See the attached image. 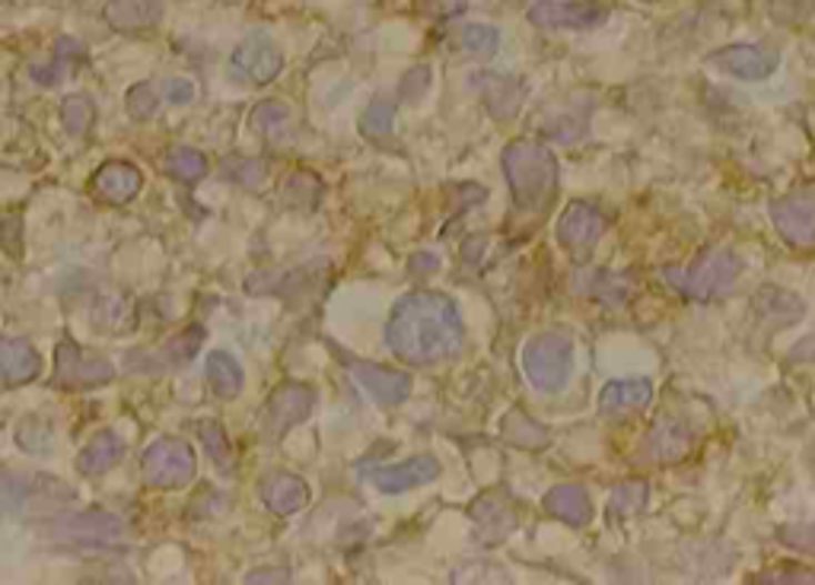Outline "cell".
<instances>
[{
  "label": "cell",
  "mask_w": 815,
  "mask_h": 585,
  "mask_svg": "<svg viewBox=\"0 0 815 585\" xmlns=\"http://www.w3.org/2000/svg\"><path fill=\"white\" fill-rule=\"evenodd\" d=\"M653 399V385L647 379H618V382H608L600 395V411L602 414H622V411H637V407H647Z\"/></svg>",
  "instance_id": "d4e9b609"
},
{
  "label": "cell",
  "mask_w": 815,
  "mask_h": 585,
  "mask_svg": "<svg viewBox=\"0 0 815 585\" xmlns=\"http://www.w3.org/2000/svg\"><path fill=\"white\" fill-rule=\"evenodd\" d=\"M462 337L465 329L456 303L427 290L402 296L385 322L389 351L411 366H431L456 356L462 351Z\"/></svg>",
  "instance_id": "6da1fadb"
},
{
  "label": "cell",
  "mask_w": 815,
  "mask_h": 585,
  "mask_svg": "<svg viewBox=\"0 0 815 585\" xmlns=\"http://www.w3.org/2000/svg\"><path fill=\"white\" fill-rule=\"evenodd\" d=\"M392 124H395V102L392 99L370 102V109L360 118V131L370 134V138H383V134L392 131Z\"/></svg>",
  "instance_id": "8d00e7d4"
},
{
  "label": "cell",
  "mask_w": 815,
  "mask_h": 585,
  "mask_svg": "<svg viewBox=\"0 0 815 585\" xmlns=\"http://www.w3.org/2000/svg\"><path fill=\"white\" fill-rule=\"evenodd\" d=\"M167 99L172 105H185L194 99V83L192 80H169L167 83Z\"/></svg>",
  "instance_id": "7bdbcfd3"
},
{
  "label": "cell",
  "mask_w": 815,
  "mask_h": 585,
  "mask_svg": "<svg viewBox=\"0 0 815 585\" xmlns=\"http://www.w3.org/2000/svg\"><path fill=\"white\" fill-rule=\"evenodd\" d=\"M707 64L733 73L739 80H765V77L777 71L781 58L774 51L758 46H726L714 51V54H707Z\"/></svg>",
  "instance_id": "8fae6325"
},
{
  "label": "cell",
  "mask_w": 815,
  "mask_h": 585,
  "mask_svg": "<svg viewBox=\"0 0 815 585\" xmlns=\"http://www.w3.org/2000/svg\"><path fill=\"white\" fill-rule=\"evenodd\" d=\"M312 407H315V392L306 382H284L274 389V395L268 399L264 407V433L271 440L288 436L293 426L310 421Z\"/></svg>",
  "instance_id": "52a82bcc"
},
{
  "label": "cell",
  "mask_w": 815,
  "mask_h": 585,
  "mask_svg": "<svg viewBox=\"0 0 815 585\" xmlns=\"http://www.w3.org/2000/svg\"><path fill=\"white\" fill-rule=\"evenodd\" d=\"M771 220H774L777 233L784 235V242H791L793 249H813L815 245V194H809V191H796V194L774 201Z\"/></svg>",
  "instance_id": "9c48e42d"
},
{
  "label": "cell",
  "mask_w": 815,
  "mask_h": 585,
  "mask_svg": "<svg viewBox=\"0 0 815 585\" xmlns=\"http://www.w3.org/2000/svg\"><path fill=\"white\" fill-rule=\"evenodd\" d=\"M124 455V440L112 430H102L99 436H93V443L87 445L80 455H77V471L83 477H99L109 468H115Z\"/></svg>",
  "instance_id": "cb8c5ba5"
},
{
  "label": "cell",
  "mask_w": 815,
  "mask_h": 585,
  "mask_svg": "<svg viewBox=\"0 0 815 585\" xmlns=\"http://www.w3.org/2000/svg\"><path fill=\"white\" fill-rule=\"evenodd\" d=\"M504 175L516 208L545 211L557 188V160L549 147L532 141H513L504 150Z\"/></svg>",
  "instance_id": "7a4b0ae2"
},
{
  "label": "cell",
  "mask_w": 815,
  "mask_h": 585,
  "mask_svg": "<svg viewBox=\"0 0 815 585\" xmlns=\"http://www.w3.org/2000/svg\"><path fill=\"white\" fill-rule=\"evenodd\" d=\"M264 163L262 160H249V157H230L223 169H220V175L227 179V182H237V185H245V188H255L264 182Z\"/></svg>",
  "instance_id": "e575fe53"
},
{
  "label": "cell",
  "mask_w": 815,
  "mask_h": 585,
  "mask_svg": "<svg viewBox=\"0 0 815 585\" xmlns=\"http://www.w3.org/2000/svg\"><path fill=\"white\" fill-rule=\"evenodd\" d=\"M124 109H128V115L134 118V121H147V118L157 115L160 99H157L150 83H138V87H131L128 95H124Z\"/></svg>",
  "instance_id": "f35d334b"
},
{
  "label": "cell",
  "mask_w": 815,
  "mask_h": 585,
  "mask_svg": "<svg viewBox=\"0 0 815 585\" xmlns=\"http://www.w3.org/2000/svg\"><path fill=\"white\" fill-rule=\"evenodd\" d=\"M755 312L765 319V322H774V325H793L796 319H803L806 305L803 300H796L787 290H774V286H765L758 296H755Z\"/></svg>",
  "instance_id": "4316f807"
},
{
  "label": "cell",
  "mask_w": 815,
  "mask_h": 585,
  "mask_svg": "<svg viewBox=\"0 0 815 585\" xmlns=\"http://www.w3.org/2000/svg\"><path fill=\"white\" fill-rule=\"evenodd\" d=\"M574 370V344L561 331H545L532 337L523 351V373L539 392H561Z\"/></svg>",
  "instance_id": "277c9868"
},
{
  "label": "cell",
  "mask_w": 815,
  "mask_h": 585,
  "mask_svg": "<svg viewBox=\"0 0 815 585\" xmlns=\"http://www.w3.org/2000/svg\"><path fill=\"white\" fill-rule=\"evenodd\" d=\"M290 576L284 569H259L252 576H245V583H288Z\"/></svg>",
  "instance_id": "ee69618b"
},
{
  "label": "cell",
  "mask_w": 815,
  "mask_h": 585,
  "mask_svg": "<svg viewBox=\"0 0 815 585\" xmlns=\"http://www.w3.org/2000/svg\"><path fill=\"white\" fill-rule=\"evenodd\" d=\"M230 68L249 83H271L284 68V54L264 32H255V36L242 39L240 48L233 51Z\"/></svg>",
  "instance_id": "30bf717a"
},
{
  "label": "cell",
  "mask_w": 815,
  "mask_h": 585,
  "mask_svg": "<svg viewBox=\"0 0 815 585\" xmlns=\"http://www.w3.org/2000/svg\"><path fill=\"white\" fill-rule=\"evenodd\" d=\"M504 443L516 445V448H545L549 445V430L542 423H535L523 411H510L501 426Z\"/></svg>",
  "instance_id": "83f0119b"
},
{
  "label": "cell",
  "mask_w": 815,
  "mask_h": 585,
  "mask_svg": "<svg viewBox=\"0 0 815 585\" xmlns=\"http://www.w3.org/2000/svg\"><path fill=\"white\" fill-rule=\"evenodd\" d=\"M472 87L479 90L494 118H513L526 102V83L510 73H475Z\"/></svg>",
  "instance_id": "4fadbf2b"
},
{
  "label": "cell",
  "mask_w": 815,
  "mask_h": 585,
  "mask_svg": "<svg viewBox=\"0 0 815 585\" xmlns=\"http://www.w3.org/2000/svg\"><path fill=\"white\" fill-rule=\"evenodd\" d=\"M198 436H201V443H204V452L214 458L220 468H230V458H233V452H230V436L223 433V426L217 421H201L198 423Z\"/></svg>",
  "instance_id": "d590c367"
},
{
  "label": "cell",
  "mask_w": 815,
  "mask_h": 585,
  "mask_svg": "<svg viewBox=\"0 0 815 585\" xmlns=\"http://www.w3.org/2000/svg\"><path fill=\"white\" fill-rule=\"evenodd\" d=\"M542 506H545V513L561 518L571 528H583V525L593 522V503H590V496L580 484H557V487L545 493Z\"/></svg>",
  "instance_id": "d6986e66"
},
{
  "label": "cell",
  "mask_w": 815,
  "mask_h": 585,
  "mask_svg": "<svg viewBox=\"0 0 815 585\" xmlns=\"http://www.w3.org/2000/svg\"><path fill=\"white\" fill-rule=\"evenodd\" d=\"M411 3L427 20H456L469 10V0H411Z\"/></svg>",
  "instance_id": "ab89813d"
},
{
  "label": "cell",
  "mask_w": 815,
  "mask_h": 585,
  "mask_svg": "<svg viewBox=\"0 0 815 585\" xmlns=\"http://www.w3.org/2000/svg\"><path fill=\"white\" fill-rule=\"evenodd\" d=\"M112 375L115 370L105 356L83 351L71 337H64L54 351V382L61 389H97L112 382Z\"/></svg>",
  "instance_id": "8992f818"
},
{
  "label": "cell",
  "mask_w": 815,
  "mask_h": 585,
  "mask_svg": "<svg viewBox=\"0 0 815 585\" xmlns=\"http://www.w3.org/2000/svg\"><path fill=\"white\" fill-rule=\"evenodd\" d=\"M77 58H83V46L77 39H71V36H61L54 42L51 68H32V80H39V83H58L64 77L68 61H77Z\"/></svg>",
  "instance_id": "4dcf8cb0"
},
{
  "label": "cell",
  "mask_w": 815,
  "mask_h": 585,
  "mask_svg": "<svg viewBox=\"0 0 815 585\" xmlns=\"http://www.w3.org/2000/svg\"><path fill=\"white\" fill-rule=\"evenodd\" d=\"M204 379H208V385H211V392H214L217 399H223V401L237 399V395L242 392V382H245V379H242L240 360L223 351L208 353V363H204Z\"/></svg>",
  "instance_id": "484cf974"
},
{
  "label": "cell",
  "mask_w": 815,
  "mask_h": 585,
  "mask_svg": "<svg viewBox=\"0 0 815 585\" xmlns=\"http://www.w3.org/2000/svg\"><path fill=\"white\" fill-rule=\"evenodd\" d=\"M469 515H472V522H475V528H479V535L484 541H504L516 528V522H520L516 510L510 506V500L501 496V493H484V496H479L469 506Z\"/></svg>",
  "instance_id": "2e32d148"
},
{
  "label": "cell",
  "mask_w": 815,
  "mask_h": 585,
  "mask_svg": "<svg viewBox=\"0 0 815 585\" xmlns=\"http://www.w3.org/2000/svg\"><path fill=\"white\" fill-rule=\"evenodd\" d=\"M462 48H465L469 54H475V58H491V54H497V48H501V29L484 23L465 26V32H462Z\"/></svg>",
  "instance_id": "836d02e7"
},
{
  "label": "cell",
  "mask_w": 815,
  "mask_h": 585,
  "mask_svg": "<svg viewBox=\"0 0 815 585\" xmlns=\"http://www.w3.org/2000/svg\"><path fill=\"white\" fill-rule=\"evenodd\" d=\"M39 370H42V356L29 341L23 337L0 341V385L3 389H17V385L32 382Z\"/></svg>",
  "instance_id": "e0dca14e"
},
{
  "label": "cell",
  "mask_w": 815,
  "mask_h": 585,
  "mask_svg": "<svg viewBox=\"0 0 815 585\" xmlns=\"http://www.w3.org/2000/svg\"><path fill=\"white\" fill-rule=\"evenodd\" d=\"M124 319H128V305L121 303V300H115V296L99 300L97 309H93V322H97L99 329L119 331L124 329Z\"/></svg>",
  "instance_id": "b9f144b4"
},
{
  "label": "cell",
  "mask_w": 815,
  "mask_h": 585,
  "mask_svg": "<svg viewBox=\"0 0 815 585\" xmlns=\"http://www.w3.org/2000/svg\"><path fill=\"white\" fill-rule=\"evenodd\" d=\"M121 532H124V525H121L119 515L83 513L77 515V518H61V525L54 528V538L77 541V544H83V541L99 544V541L119 538Z\"/></svg>",
  "instance_id": "7402d4cb"
},
{
  "label": "cell",
  "mask_w": 815,
  "mask_h": 585,
  "mask_svg": "<svg viewBox=\"0 0 815 585\" xmlns=\"http://www.w3.org/2000/svg\"><path fill=\"white\" fill-rule=\"evenodd\" d=\"M605 230V216L600 208H593L590 201H574L567 204L564 216L557 220V239L564 249L571 252H586Z\"/></svg>",
  "instance_id": "7c38bea8"
},
{
  "label": "cell",
  "mask_w": 815,
  "mask_h": 585,
  "mask_svg": "<svg viewBox=\"0 0 815 585\" xmlns=\"http://www.w3.org/2000/svg\"><path fill=\"white\" fill-rule=\"evenodd\" d=\"M290 118V109L284 102H274V99H268V102H259L255 109H252V128L259 131V134H278L284 124H288Z\"/></svg>",
  "instance_id": "74e56055"
},
{
  "label": "cell",
  "mask_w": 815,
  "mask_h": 585,
  "mask_svg": "<svg viewBox=\"0 0 815 585\" xmlns=\"http://www.w3.org/2000/svg\"><path fill=\"white\" fill-rule=\"evenodd\" d=\"M144 188V175L141 169L131 163H105L93 175V191H97L99 201L112 204V208H121L128 204L138 191Z\"/></svg>",
  "instance_id": "ac0fdd59"
},
{
  "label": "cell",
  "mask_w": 815,
  "mask_h": 585,
  "mask_svg": "<svg viewBox=\"0 0 815 585\" xmlns=\"http://www.w3.org/2000/svg\"><path fill=\"white\" fill-rule=\"evenodd\" d=\"M644 3H653V0H644Z\"/></svg>",
  "instance_id": "f6af8a7d"
},
{
  "label": "cell",
  "mask_w": 815,
  "mask_h": 585,
  "mask_svg": "<svg viewBox=\"0 0 815 585\" xmlns=\"http://www.w3.org/2000/svg\"><path fill=\"white\" fill-rule=\"evenodd\" d=\"M440 474V462L433 455H414L399 465H385V468L373 471V484L383 493H405L411 487L431 484Z\"/></svg>",
  "instance_id": "9a60e30c"
},
{
  "label": "cell",
  "mask_w": 815,
  "mask_h": 585,
  "mask_svg": "<svg viewBox=\"0 0 815 585\" xmlns=\"http://www.w3.org/2000/svg\"><path fill=\"white\" fill-rule=\"evenodd\" d=\"M650 487L644 481H624L612 491V503H608V518H618V515L637 513L644 503H647Z\"/></svg>",
  "instance_id": "d6a6232c"
},
{
  "label": "cell",
  "mask_w": 815,
  "mask_h": 585,
  "mask_svg": "<svg viewBox=\"0 0 815 585\" xmlns=\"http://www.w3.org/2000/svg\"><path fill=\"white\" fill-rule=\"evenodd\" d=\"M351 375L360 382V389L380 404H402L411 395V375L402 370H385L376 363H354Z\"/></svg>",
  "instance_id": "5bb4252c"
},
{
  "label": "cell",
  "mask_w": 815,
  "mask_h": 585,
  "mask_svg": "<svg viewBox=\"0 0 815 585\" xmlns=\"http://www.w3.org/2000/svg\"><path fill=\"white\" fill-rule=\"evenodd\" d=\"M163 165L172 179L185 182V185H194L208 175V160L204 153H198L192 147H172L167 157H163Z\"/></svg>",
  "instance_id": "f1b7e54d"
},
{
  "label": "cell",
  "mask_w": 815,
  "mask_h": 585,
  "mask_svg": "<svg viewBox=\"0 0 815 585\" xmlns=\"http://www.w3.org/2000/svg\"><path fill=\"white\" fill-rule=\"evenodd\" d=\"M608 10L593 0H542L529 10V23L539 29H596Z\"/></svg>",
  "instance_id": "ba28073f"
},
{
  "label": "cell",
  "mask_w": 815,
  "mask_h": 585,
  "mask_svg": "<svg viewBox=\"0 0 815 585\" xmlns=\"http://www.w3.org/2000/svg\"><path fill=\"white\" fill-rule=\"evenodd\" d=\"M163 17L160 0H109L105 3V23L115 32H144L153 29Z\"/></svg>",
  "instance_id": "44dd1931"
},
{
  "label": "cell",
  "mask_w": 815,
  "mask_h": 585,
  "mask_svg": "<svg viewBox=\"0 0 815 585\" xmlns=\"http://www.w3.org/2000/svg\"><path fill=\"white\" fill-rule=\"evenodd\" d=\"M743 274V261L726 252V249H707L692 261V268H666L663 278L672 283L678 293L692 296V300H714L733 290V283Z\"/></svg>",
  "instance_id": "3957f363"
},
{
  "label": "cell",
  "mask_w": 815,
  "mask_h": 585,
  "mask_svg": "<svg viewBox=\"0 0 815 585\" xmlns=\"http://www.w3.org/2000/svg\"><path fill=\"white\" fill-rule=\"evenodd\" d=\"M688 436L678 430V426H660L653 436L647 440L650 458H660V462H675L688 452Z\"/></svg>",
  "instance_id": "1f68e13d"
},
{
  "label": "cell",
  "mask_w": 815,
  "mask_h": 585,
  "mask_svg": "<svg viewBox=\"0 0 815 585\" xmlns=\"http://www.w3.org/2000/svg\"><path fill=\"white\" fill-rule=\"evenodd\" d=\"M23 216L20 213H7V216H0V249L7 252V255L20 258L23 255Z\"/></svg>",
  "instance_id": "60d3db41"
},
{
  "label": "cell",
  "mask_w": 815,
  "mask_h": 585,
  "mask_svg": "<svg viewBox=\"0 0 815 585\" xmlns=\"http://www.w3.org/2000/svg\"><path fill=\"white\" fill-rule=\"evenodd\" d=\"M201 344H204V329H185L182 334H175L172 341H169L167 347L160 356H147V353H134L131 356V363H147L141 373H167L169 366H179V363H189L194 353L201 351Z\"/></svg>",
  "instance_id": "603a6c76"
},
{
  "label": "cell",
  "mask_w": 815,
  "mask_h": 585,
  "mask_svg": "<svg viewBox=\"0 0 815 585\" xmlns=\"http://www.w3.org/2000/svg\"><path fill=\"white\" fill-rule=\"evenodd\" d=\"M262 503L274 515H293L310 503V487L296 474H271L262 484Z\"/></svg>",
  "instance_id": "ffe728a7"
},
{
  "label": "cell",
  "mask_w": 815,
  "mask_h": 585,
  "mask_svg": "<svg viewBox=\"0 0 815 585\" xmlns=\"http://www.w3.org/2000/svg\"><path fill=\"white\" fill-rule=\"evenodd\" d=\"M194 471H198L194 448L185 440H172V436L150 443L144 458H141L144 484L157 487V491H179V487L192 484Z\"/></svg>",
  "instance_id": "5b68a950"
},
{
  "label": "cell",
  "mask_w": 815,
  "mask_h": 585,
  "mask_svg": "<svg viewBox=\"0 0 815 585\" xmlns=\"http://www.w3.org/2000/svg\"><path fill=\"white\" fill-rule=\"evenodd\" d=\"M97 118V105L87 95H68L61 102V124L71 138H87Z\"/></svg>",
  "instance_id": "f546056e"
}]
</instances>
